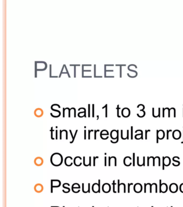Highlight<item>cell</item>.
Here are the masks:
<instances>
[{"mask_svg":"<svg viewBox=\"0 0 183 207\" xmlns=\"http://www.w3.org/2000/svg\"><path fill=\"white\" fill-rule=\"evenodd\" d=\"M57 159L56 162L54 163L53 166H59L60 165H61L62 161H63V159H62V156L61 155V154L59 153H54L53 154H52V155L50 157V162L51 163H52L53 162H54V160Z\"/></svg>","mask_w":183,"mask_h":207,"instance_id":"cell-1","label":"cell"},{"mask_svg":"<svg viewBox=\"0 0 183 207\" xmlns=\"http://www.w3.org/2000/svg\"><path fill=\"white\" fill-rule=\"evenodd\" d=\"M161 182L162 180H160V193L166 192L168 190V185L165 183H163L162 184Z\"/></svg>","mask_w":183,"mask_h":207,"instance_id":"cell-2","label":"cell"},{"mask_svg":"<svg viewBox=\"0 0 183 207\" xmlns=\"http://www.w3.org/2000/svg\"><path fill=\"white\" fill-rule=\"evenodd\" d=\"M172 137L173 139L176 140L180 139L181 137V132L179 130H175L172 133Z\"/></svg>","mask_w":183,"mask_h":207,"instance_id":"cell-3","label":"cell"},{"mask_svg":"<svg viewBox=\"0 0 183 207\" xmlns=\"http://www.w3.org/2000/svg\"><path fill=\"white\" fill-rule=\"evenodd\" d=\"M169 189L170 190L171 192L172 193H176L178 190V185L176 183H171L170 187H169Z\"/></svg>","mask_w":183,"mask_h":207,"instance_id":"cell-4","label":"cell"},{"mask_svg":"<svg viewBox=\"0 0 183 207\" xmlns=\"http://www.w3.org/2000/svg\"><path fill=\"white\" fill-rule=\"evenodd\" d=\"M102 190L105 193H108L111 190V185L108 183H104L102 187Z\"/></svg>","mask_w":183,"mask_h":207,"instance_id":"cell-5","label":"cell"},{"mask_svg":"<svg viewBox=\"0 0 183 207\" xmlns=\"http://www.w3.org/2000/svg\"><path fill=\"white\" fill-rule=\"evenodd\" d=\"M142 186L140 183H136L134 186V192L137 193H140L142 191Z\"/></svg>","mask_w":183,"mask_h":207,"instance_id":"cell-6","label":"cell"},{"mask_svg":"<svg viewBox=\"0 0 183 207\" xmlns=\"http://www.w3.org/2000/svg\"><path fill=\"white\" fill-rule=\"evenodd\" d=\"M124 164L126 166H129L132 164V159L129 156H127L124 158Z\"/></svg>","mask_w":183,"mask_h":207,"instance_id":"cell-7","label":"cell"},{"mask_svg":"<svg viewBox=\"0 0 183 207\" xmlns=\"http://www.w3.org/2000/svg\"><path fill=\"white\" fill-rule=\"evenodd\" d=\"M156 136L158 137V139L162 140L165 137V133L164 132L163 130H157V135Z\"/></svg>","mask_w":183,"mask_h":207,"instance_id":"cell-8","label":"cell"},{"mask_svg":"<svg viewBox=\"0 0 183 207\" xmlns=\"http://www.w3.org/2000/svg\"><path fill=\"white\" fill-rule=\"evenodd\" d=\"M163 163L165 166H168L171 163V159L168 156L163 157Z\"/></svg>","mask_w":183,"mask_h":207,"instance_id":"cell-9","label":"cell"},{"mask_svg":"<svg viewBox=\"0 0 183 207\" xmlns=\"http://www.w3.org/2000/svg\"><path fill=\"white\" fill-rule=\"evenodd\" d=\"M118 131L116 130H113L111 132V137L113 140L118 139L119 138Z\"/></svg>","mask_w":183,"mask_h":207,"instance_id":"cell-10","label":"cell"},{"mask_svg":"<svg viewBox=\"0 0 183 207\" xmlns=\"http://www.w3.org/2000/svg\"><path fill=\"white\" fill-rule=\"evenodd\" d=\"M177 159H180V158L178 157V156H175V157H173V159H172V160H173V163L172 164H173V165L175 166H180V161H177Z\"/></svg>","mask_w":183,"mask_h":207,"instance_id":"cell-11","label":"cell"},{"mask_svg":"<svg viewBox=\"0 0 183 207\" xmlns=\"http://www.w3.org/2000/svg\"><path fill=\"white\" fill-rule=\"evenodd\" d=\"M157 185L156 183H153L151 184V193H152V192L153 190H154L155 192V193H157Z\"/></svg>","mask_w":183,"mask_h":207,"instance_id":"cell-12","label":"cell"},{"mask_svg":"<svg viewBox=\"0 0 183 207\" xmlns=\"http://www.w3.org/2000/svg\"><path fill=\"white\" fill-rule=\"evenodd\" d=\"M156 162H158V166H161V160H160V158L158 156H156V157H155L154 158V164H153V166H154L155 165Z\"/></svg>","mask_w":183,"mask_h":207,"instance_id":"cell-13","label":"cell"},{"mask_svg":"<svg viewBox=\"0 0 183 207\" xmlns=\"http://www.w3.org/2000/svg\"><path fill=\"white\" fill-rule=\"evenodd\" d=\"M69 131H70V134H71V135H72V139H73L72 141L70 142V144H72V143H73V142H74V140H75V139L76 136V134H77V133L78 131H77V130H76V131L74 135H73L72 131H71V130H70Z\"/></svg>","mask_w":183,"mask_h":207,"instance_id":"cell-14","label":"cell"},{"mask_svg":"<svg viewBox=\"0 0 183 207\" xmlns=\"http://www.w3.org/2000/svg\"><path fill=\"white\" fill-rule=\"evenodd\" d=\"M135 138L136 139H143V134H137V135H135Z\"/></svg>","mask_w":183,"mask_h":207,"instance_id":"cell-15","label":"cell"},{"mask_svg":"<svg viewBox=\"0 0 183 207\" xmlns=\"http://www.w3.org/2000/svg\"><path fill=\"white\" fill-rule=\"evenodd\" d=\"M135 154L134 153H133V166H135Z\"/></svg>","mask_w":183,"mask_h":207,"instance_id":"cell-16","label":"cell"},{"mask_svg":"<svg viewBox=\"0 0 183 207\" xmlns=\"http://www.w3.org/2000/svg\"><path fill=\"white\" fill-rule=\"evenodd\" d=\"M171 131H171V130H167V131H166V132H167V135H166V139H167V140H168L169 139V132H171Z\"/></svg>","mask_w":183,"mask_h":207,"instance_id":"cell-17","label":"cell"},{"mask_svg":"<svg viewBox=\"0 0 183 207\" xmlns=\"http://www.w3.org/2000/svg\"><path fill=\"white\" fill-rule=\"evenodd\" d=\"M180 190L183 193V183L181 184L180 185Z\"/></svg>","mask_w":183,"mask_h":207,"instance_id":"cell-18","label":"cell"},{"mask_svg":"<svg viewBox=\"0 0 183 207\" xmlns=\"http://www.w3.org/2000/svg\"><path fill=\"white\" fill-rule=\"evenodd\" d=\"M97 158H98V156L93 157V166H95V161H96V159H97Z\"/></svg>","mask_w":183,"mask_h":207,"instance_id":"cell-19","label":"cell"},{"mask_svg":"<svg viewBox=\"0 0 183 207\" xmlns=\"http://www.w3.org/2000/svg\"><path fill=\"white\" fill-rule=\"evenodd\" d=\"M133 185V183H128V193L130 192V186H131V185Z\"/></svg>","mask_w":183,"mask_h":207,"instance_id":"cell-20","label":"cell"},{"mask_svg":"<svg viewBox=\"0 0 183 207\" xmlns=\"http://www.w3.org/2000/svg\"><path fill=\"white\" fill-rule=\"evenodd\" d=\"M150 130H146V131H145V132H146V136H145V139H147V133L148 132H150Z\"/></svg>","mask_w":183,"mask_h":207,"instance_id":"cell-21","label":"cell"},{"mask_svg":"<svg viewBox=\"0 0 183 207\" xmlns=\"http://www.w3.org/2000/svg\"><path fill=\"white\" fill-rule=\"evenodd\" d=\"M133 127H131V139H133Z\"/></svg>","mask_w":183,"mask_h":207,"instance_id":"cell-22","label":"cell"},{"mask_svg":"<svg viewBox=\"0 0 183 207\" xmlns=\"http://www.w3.org/2000/svg\"><path fill=\"white\" fill-rule=\"evenodd\" d=\"M115 181H113V192L115 193H116V192L115 191Z\"/></svg>","mask_w":183,"mask_h":207,"instance_id":"cell-23","label":"cell"},{"mask_svg":"<svg viewBox=\"0 0 183 207\" xmlns=\"http://www.w3.org/2000/svg\"><path fill=\"white\" fill-rule=\"evenodd\" d=\"M99 130H95V139H96V132H99Z\"/></svg>","mask_w":183,"mask_h":207,"instance_id":"cell-24","label":"cell"},{"mask_svg":"<svg viewBox=\"0 0 183 207\" xmlns=\"http://www.w3.org/2000/svg\"><path fill=\"white\" fill-rule=\"evenodd\" d=\"M127 139H129V131L127 130Z\"/></svg>","mask_w":183,"mask_h":207,"instance_id":"cell-25","label":"cell"},{"mask_svg":"<svg viewBox=\"0 0 183 207\" xmlns=\"http://www.w3.org/2000/svg\"><path fill=\"white\" fill-rule=\"evenodd\" d=\"M105 166H106V157H105Z\"/></svg>","mask_w":183,"mask_h":207,"instance_id":"cell-26","label":"cell"},{"mask_svg":"<svg viewBox=\"0 0 183 207\" xmlns=\"http://www.w3.org/2000/svg\"><path fill=\"white\" fill-rule=\"evenodd\" d=\"M84 139H86V131H84Z\"/></svg>","mask_w":183,"mask_h":207,"instance_id":"cell-27","label":"cell"},{"mask_svg":"<svg viewBox=\"0 0 183 207\" xmlns=\"http://www.w3.org/2000/svg\"><path fill=\"white\" fill-rule=\"evenodd\" d=\"M91 157H89V166H91Z\"/></svg>","mask_w":183,"mask_h":207,"instance_id":"cell-28","label":"cell"},{"mask_svg":"<svg viewBox=\"0 0 183 207\" xmlns=\"http://www.w3.org/2000/svg\"><path fill=\"white\" fill-rule=\"evenodd\" d=\"M181 143H182V144H183V141H182V142H181Z\"/></svg>","mask_w":183,"mask_h":207,"instance_id":"cell-29","label":"cell"}]
</instances>
